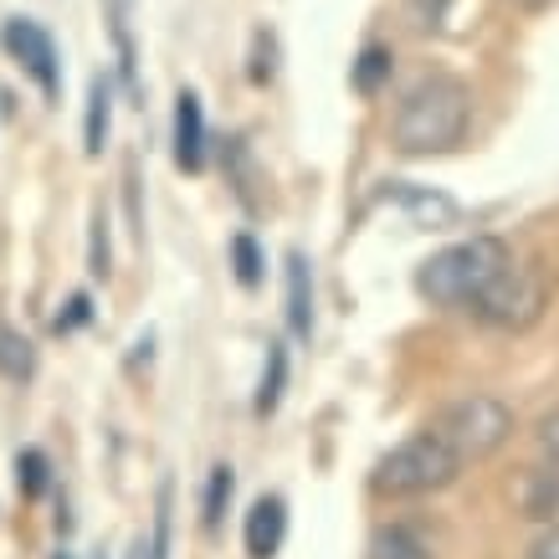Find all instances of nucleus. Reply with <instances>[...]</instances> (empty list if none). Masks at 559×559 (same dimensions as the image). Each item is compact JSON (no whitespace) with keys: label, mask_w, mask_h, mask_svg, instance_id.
Returning <instances> with one entry per match:
<instances>
[{"label":"nucleus","mask_w":559,"mask_h":559,"mask_svg":"<svg viewBox=\"0 0 559 559\" xmlns=\"http://www.w3.org/2000/svg\"><path fill=\"white\" fill-rule=\"evenodd\" d=\"M539 441H544V452L559 462V411L555 416H544V426H539Z\"/></svg>","instance_id":"cd10ccee"},{"label":"nucleus","mask_w":559,"mask_h":559,"mask_svg":"<svg viewBox=\"0 0 559 559\" xmlns=\"http://www.w3.org/2000/svg\"><path fill=\"white\" fill-rule=\"evenodd\" d=\"M555 513H559V467L528 473V483H524V519H539V524H549Z\"/></svg>","instance_id":"a211bd4d"},{"label":"nucleus","mask_w":559,"mask_h":559,"mask_svg":"<svg viewBox=\"0 0 559 559\" xmlns=\"http://www.w3.org/2000/svg\"><path fill=\"white\" fill-rule=\"evenodd\" d=\"M87 272L108 283L114 277V241H108V211H93V231H87Z\"/></svg>","instance_id":"4be33fe9"},{"label":"nucleus","mask_w":559,"mask_h":559,"mask_svg":"<svg viewBox=\"0 0 559 559\" xmlns=\"http://www.w3.org/2000/svg\"><path fill=\"white\" fill-rule=\"evenodd\" d=\"M247 78H252L257 87L277 78V36H272V32H257L252 36V68H247Z\"/></svg>","instance_id":"b1692460"},{"label":"nucleus","mask_w":559,"mask_h":559,"mask_svg":"<svg viewBox=\"0 0 559 559\" xmlns=\"http://www.w3.org/2000/svg\"><path fill=\"white\" fill-rule=\"evenodd\" d=\"M390 68H395V57H390V47H380V41H370V47L359 51V62H349V83H355L359 98H374V93L390 83Z\"/></svg>","instance_id":"f3484780"},{"label":"nucleus","mask_w":559,"mask_h":559,"mask_svg":"<svg viewBox=\"0 0 559 559\" xmlns=\"http://www.w3.org/2000/svg\"><path fill=\"white\" fill-rule=\"evenodd\" d=\"M108 32H114V47H119L123 87L139 98V51H134V36H129V0H108Z\"/></svg>","instance_id":"2eb2a0df"},{"label":"nucleus","mask_w":559,"mask_h":559,"mask_svg":"<svg viewBox=\"0 0 559 559\" xmlns=\"http://www.w3.org/2000/svg\"><path fill=\"white\" fill-rule=\"evenodd\" d=\"M114 139V83L108 78H93L87 83V114H83V154L98 159Z\"/></svg>","instance_id":"9b49d317"},{"label":"nucleus","mask_w":559,"mask_h":559,"mask_svg":"<svg viewBox=\"0 0 559 559\" xmlns=\"http://www.w3.org/2000/svg\"><path fill=\"white\" fill-rule=\"evenodd\" d=\"M288 374H293L288 344L267 340V359H262V380H257V401H252L257 416H272V411L283 406V395H288Z\"/></svg>","instance_id":"f8f14e48"},{"label":"nucleus","mask_w":559,"mask_h":559,"mask_svg":"<svg viewBox=\"0 0 559 559\" xmlns=\"http://www.w3.org/2000/svg\"><path fill=\"white\" fill-rule=\"evenodd\" d=\"M385 195L401 205V211H406L416 226H426V231H441V226H452V221H457V201H452V195H441V190H431V186L390 180Z\"/></svg>","instance_id":"1a4fd4ad"},{"label":"nucleus","mask_w":559,"mask_h":559,"mask_svg":"<svg viewBox=\"0 0 559 559\" xmlns=\"http://www.w3.org/2000/svg\"><path fill=\"white\" fill-rule=\"evenodd\" d=\"M473 313L488 329H503V334H524V329H534L544 313V293L539 283H534V272L524 267H503L498 277H492L488 288L473 298Z\"/></svg>","instance_id":"39448f33"},{"label":"nucleus","mask_w":559,"mask_h":559,"mask_svg":"<svg viewBox=\"0 0 559 559\" xmlns=\"http://www.w3.org/2000/svg\"><path fill=\"white\" fill-rule=\"evenodd\" d=\"M467 123H473V93L467 83L447 78V72H431L421 83L406 87V98L390 119V144L406 159H426V154H447L467 139Z\"/></svg>","instance_id":"f257e3e1"},{"label":"nucleus","mask_w":559,"mask_h":559,"mask_svg":"<svg viewBox=\"0 0 559 559\" xmlns=\"http://www.w3.org/2000/svg\"><path fill=\"white\" fill-rule=\"evenodd\" d=\"M457 473H462V457L426 426V431L406 437L401 447H390L385 457L374 462V492L380 498H421V492L452 488Z\"/></svg>","instance_id":"7ed1b4c3"},{"label":"nucleus","mask_w":559,"mask_h":559,"mask_svg":"<svg viewBox=\"0 0 559 559\" xmlns=\"http://www.w3.org/2000/svg\"><path fill=\"white\" fill-rule=\"evenodd\" d=\"M154 359V329H144L134 340V355H129V370H139V365H150Z\"/></svg>","instance_id":"bb28decb"},{"label":"nucleus","mask_w":559,"mask_h":559,"mask_svg":"<svg viewBox=\"0 0 559 559\" xmlns=\"http://www.w3.org/2000/svg\"><path fill=\"white\" fill-rule=\"evenodd\" d=\"M231 277H237L241 293H257L267 283V252H262V241L252 231H237L231 237Z\"/></svg>","instance_id":"4468645a"},{"label":"nucleus","mask_w":559,"mask_h":559,"mask_svg":"<svg viewBox=\"0 0 559 559\" xmlns=\"http://www.w3.org/2000/svg\"><path fill=\"white\" fill-rule=\"evenodd\" d=\"M16 488H21V498H32V503L51 492V457L41 447H21L16 452Z\"/></svg>","instance_id":"6ab92c4d"},{"label":"nucleus","mask_w":559,"mask_h":559,"mask_svg":"<svg viewBox=\"0 0 559 559\" xmlns=\"http://www.w3.org/2000/svg\"><path fill=\"white\" fill-rule=\"evenodd\" d=\"M129 559H150V539H134V544H129Z\"/></svg>","instance_id":"c756f323"},{"label":"nucleus","mask_w":559,"mask_h":559,"mask_svg":"<svg viewBox=\"0 0 559 559\" xmlns=\"http://www.w3.org/2000/svg\"><path fill=\"white\" fill-rule=\"evenodd\" d=\"M51 559H78V555H68V549H57V555H51Z\"/></svg>","instance_id":"7c9ffc66"},{"label":"nucleus","mask_w":559,"mask_h":559,"mask_svg":"<svg viewBox=\"0 0 559 559\" xmlns=\"http://www.w3.org/2000/svg\"><path fill=\"white\" fill-rule=\"evenodd\" d=\"M288 539V503L277 492H262L252 509H247V524H241V544H247V559H272Z\"/></svg>","instance_id":"0eeeda50"},{"label":"nucleus","mask_w":559,"mask_h":559,"mask_svg":"<svg viewBox=\"0 0 559 559\" xmlns=\"http://www.w3.org/2000/svg\"><path fill=\"white\" fill-rule=\"evenodd\" d=\"M447 11H452V0H406V21L416 32H441Z\"/></svg>","instance_id":"393cba45"},{"label":"nucleus","mask_w":559,"mask_h":559,"mask_svg":"<svg viewBox=\"0 0 559 559\" xmlns=\"http://www.w3.org/2000/svg\"><path fill=\"white\" fill-rule=\"evenodd\" d=\"M32 374H36V344L21 329H0V380L26 385Z\"/></svg>","instance_id":"dca6fc26"},{"label":"nucleus","mask_w":559,"mask_h":559,"mask_svg":"<svg viewBox=\"0 0 559 559\" xmlns=\"http://www.w3.org/2000/svg\"><path fill=\"white\" fill-rule=\"evenodd\" d=\"M93 319H98V308H93V293H68V304H62V313L51 319V334H57V340H68V334L87 329Z\"/></svg>","instance_id":"5701e85b"},{"label":"nucleus","mask_w":559,"mask_h":559,"mask_svg":"<svg viewBox=\"0 0 559 559\" xmlns=\"http://www.w3.org/2000/svg\"><path fill=\"white\" fill-rule=\"evenodd\" d=\"M528 559H559V524H555V519H549V528H544L539 539H534Z\"/></svg>","instance_id":"a878e982"},{"label":"nucleus","mask_w":559,"mask_h":559,"mask_svg":"<svg viewBox=\"0 0 559 559\" xmlns=\"http://www.w3.org/2000/svg\"><path fill=\"white\" fill-rule=\"evenodd\" d=\"M175 544V477L159 483V498H154V534H150V559H170Z\"/></svg>","instance_id":"412c9836"},{"label":"nucleus","mask_w":559,"mask_h":559,"mask_svg":"<svg viewBox=\"0 0 559 559\" xmlns=\"http://www.w3.org/2000/svg\"><path fill=\"white\" fill-rule=\"evenodd\" d=\"M231 492H237V467H231V462H216V467H211V477H205V492H201V524H205V534H221L226 509H231Z\"/></svg>","instance_id":"ddd939ff"},{"label":"nucleus","mask_w":559,"mask_h":559,"mask_svg":"<svg viewBox=\"0 0 559 559\" xmlns=\"http://www.w3.org/2000/svg\"><path fill=\"white\" fill-rule=\"evenodd\" d=\"M175 165L186 175H201L205 170V108H201V93L186 87L180 98H175Z\"/></svg>","instance_id":"6e6552de"},{"label":"nucleus","mask_w":559,"mask_h":559,"mask_svg":"<svg viewBox=\"0 0 559 559\" xmlns=\"http://www.w3.org/2000/svg\"><path fill=\"white\" fill-rule=\"evenodd\" d=\"M431 431H437L462 457V467H467V462L492 457V452L513 437V411L503 406L498 395H462V401H452V406L441 411Z\"/></svg>","instance_id":"20e7f679"},{"label":"nucleus","mask_w":559,"mask_h":559,"mask_svg":"<svg viewBox=\"0 0 559 559\" xmlns=\"http://www.w3.org/2000/svg\"><path fill=\"white\" fill-rule=\"evenodd\" d=\"M509 5H519V11H544V5H555V0H509Z\"/></svg>","instance_id":"c85d7f7f"},{"label":"nucleus","mask_w":559,"mask_h":559,"mask_svg":"<svg viewBox=\"0 0 559 559\" xmlns=\"http://www.w3.org/2000/svg\"><path fill=\"white\" fill-rule=\"evenodd\" d=\"M283 272H288V334L293 340H313V262H308V252H298L293 247L288 262H283Z\"/></svg>","instance_id":"9d476101"},{"label":"nucleus","mask_w":559,"mask_h":559,"mask_svg":"<svg viewBox=\"0 0 559 559\" xmlns=\"http://www.w3.org/2000/svg\"><path fill=\"white\" fill-rule=\"evenodd\" d=\"M509 262L513 257L498 237L452 241V247L431 252L421 267H416V293H421L431 308H462V304H473L477 293L488 288Z\"/></svg>","instance_id":"f03ea898"},{"label":"nucleus","mask_w":559,"mask_h":559,"mask_svg":"<svg viewBox=\"0 0 559 559\" xmlns=\"http://www.w3.org/2000/svg\"><path fill=\"white\" fill-rule=\"evenodd\" d=\"M365 559H431V549H426L406 524H390V528H380V534L370 539Z\"/></svg>","instance_id":"aec40b11"},{"label":"nucleus","mask_w":559,"mask_h":559,"mask_svg":"<svg viewBox=\"0 0 559 559\" xmlns=\"http://www.w3.org/2000/svg\"><path fill=\"white\" fill-rule=\"evenodd\" d=\"M0 41H5V51L21 62V72L41 87V98L47 103L62 98V57H57V41H51V32L41 26V21L11 16L5 26H0Z\"/></svg>","instance_id":"423d86ee"}]
</instances>
